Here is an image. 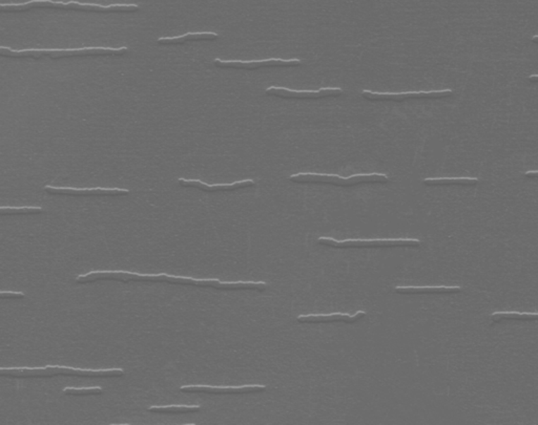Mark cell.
Listing matches in <instances>:
<instances>
[{"label": "cell", "mask_w": 538, "mask_h": 425, "mask_svg": "<svg viewBox=\"0 0 538 425\" xmlns=\"http://www.w3.org/2000/svg\"><path fill=\"white\" fill-rule=\"evenodd\" d=\"M343 90L338 87H328L320 91H291L284 87H269L265 91L267 96L276 97L282 99H293V100H319V99L328 98V97H338L343 94Z\"/></svg>", "instance_id": "9c48e42d"}, {"label": "cell", "mask_w": 538, "mask_h": 425, "mask_svg": "<svg viewBox=\"0 0 538 425\" xmlns=\"http://www.w3.org/2000/svg\"><path fill=\"white\" fill-rule=\"evenodd\" d=\"M453 91L409 92V93H372L369 91L362 92L363 98L369 101H394L403 102L406 100H420V99H443L452 96Z\"/></svg>", "instance_id": "ba28073f"}, {"label": "cell", "mask_w": 538, "mask_h": 425, "mask_svg": "<svg viewBox=\"0 0 538 425\" xmlns=\"http://www.w3.org/2000/svg\"><path fill=\"white\" fill-rule=\"evenodd\" d=\"M33 8H62V10L83 11V12L94 13H133L139 11L137 4H114V6H102L98 4H80L76 1H49V0H34L19 4H1L0 11L2 13L23 12Z\"/></svg>", "instance_id": "3957f363"}, {"label": "cell", "mask_w": 538, "mask_h": 425, "mask_svg": "<svg viewBox=\"0 0 538 425\" xmlns=\"http://www.w3.org/2000/svg\"><path fill=\"white\" fill-rule=\"evenodd\" d=\"M0 297L1 300H23L25 295L23 292H1Z\"/></svg>", "instance_id": "44dd1931"}, {"label": "cell", "mask_w": 538, "mask_h": 425, "mask_svg": "<svg viewBox=\"0 0 538 425\" xmlns=\"http://www.w3.org/2000/svg\"><path fill=\"white\" fill-rule=\"evenodd\" d=\"M44 209L40 207H1V216H17V214H40Z\"/></svg>", "instance_id": "d6986e66"}, {"label": "cell", "mask_w": 538, "mask_h": 425, "mask_svg": "<svg viewBox=\"0 0 538 425\" xmlns=\"http://www.w3.org/2000/svg\"><path fill=\"white\" fill-rule=\"evenodd\" d=\"M396 292L404 295H421V294H453L462 292L460 287H396Z\"/></svg>", "instance_id": "9a60e30c"}, {"label": "cell", "mask_w": 538, "mask_h": 425, "mask_svg": "<svg viewBox=\"0 0 538 425\" xmlns=\"http://www.w3.org/2000/svg\"><path fill=\"white\" fill-rule=\"evenodd\" d=\"M479 182V180L477 178H436V179H425L423 183L426 186H475L477 185Z\"/></svg>", "instance_id": "2e32d148"}, {"label": "cell", "mask_w": 538, "mask_h": 425, "mask_svg": "<svg viewBox=\"0 0 538 425\" xmlns=\"http://www.w3.org/2000/svg\"><path fill=\"white\" fill-rule=\"evenodd\" d=\"M130 49L123 47L120 49H106V47H89V49H23L13 51L8 47H0V55L2 57L11 58H34L40 59L42 57L51 59L70 57H89V56H123Z\"/></svg>", "instance_id": "277c9868"}, {"label": "cell", "mask_w": 538, "mask_h": 425, "mask_svg": "<svg viewBox=\"0 0 538 425\" xmlns=\"http://www.w3.org/2000/svg\"><path fill=\"white\" fill-rule=\"evenodd\" d=\"M2 377L10 378H52L56 376H73L85 378L122 377V369H108V370H81V369L66 368V367H46V368H2Z\"/></svg>", "instance_id": "7a4b0ae2"}, {"label": "cell", "mask_w": 538, "mask_h": 425, "mask_svg": "<svg viewBox=\"0 0 538 425\" xmlns=\"http://www.w3.org/2000/svg\"><path fill=\"white\" fill-rule=\"evenodd\" d=\"M267 386H184L180 388L182 393H204L214 395H242L263 393L267 390Z\"/></svg>", "instance_id": "30bf717a"}, {"label": "cell", "mask_w": 538, "mask_h": 425, "mask_svg": "<svg viewBox=\"0 0 538 425\" xmlns=\"http://www.w3.org/2000/svg\"><path fill=\"white\" fill-rule=\"evenodd\" d=\"M529 80L531 82H538V75H533V76L529 77Z\"/></svg>", "instance_id": "603a6c76"}, {"label": "cell", "mask_w": 538, "mask_h": 425, "mask_svg": "<svg viewBox=\"0 0 538 425\" xmlns=\"http://www.w3.org/2000/svg\"><path fill=\"white\" fill-rule=\"evenodd\" d=\"M114 280L122 283L145 282V283H163L171 285H192V287L214 288L218 290H227V291H238V290H252V291L263 292L269 288V285L264 282H237L224 283L219 280H196L192 278H183V276H167V274H149L132 273L124 271H92L85 276H77L76 283H91L97 281Z\"/></svg>", "instance_id": "6da1fadb"}, {"label": "cell", "mask_w": 538, "mask_h": 425, "mask_svg": "<svg viewBox=\"0 0 538 425\" xmlns=\"http://www.w3.org/2000/svg\"><path fill=\"white\" fill-rule=\"evenodd\" d=\"M44 190L49 195H64L71 197H116V195H130V190L122 188H72V187H53V186H44Z\"/></svg>", "instance_id": "8fae6325"}, {"label": "cell", "mask_w": 538, "mask_h": 425, "mask_svg": "<svg viewBox=\"0 0 538 425\" xmlns=\"http://www.w3.org/2000/svg\"><path fill=\"white\" fill-rule=\"evenodd\" d=\"M366 316V312L359 311L353 315L344 314V313H334L327 315H301L297 317V321L300 324H328V323H346L355 324L361 321Z\"/></svg>", "instance_id": "4fadbf2b"}, {"label": "cell", "mask_w": 538, "mask_h": 425, "mask_svg": "<svg viewBox=\"0 0 538 425\" xmlns=\"http://www.w3.org/2000/svg\"><path fill=\"white\" fill-rule=\"evenodd\" d=\"M154 414H190L201 411L199 405H169V407H152L147 409Z\"/></svg>", "instance_id": "e0dca14e"}, {"label": "cell", "mask_w": 538, "mask_h": 425, "mask_svg": "<svg viewBox=\"0 0 538 425\" xmlns=\"http://www.w3.org/2000/svg\"><path fill=\"white\" fill-rule=\"evenodd\" d=\"M525 177L537 178L538 179V171H527V173H525Z\"/></svg>", "instance_id": "7402d4cb"}, {"label": "cell", "mask_w": 538, "mask_h": 425, "mask_svg": "<svg viewBox=\"0 0 538 425\" xmlns=\"http://www.w3.org/2000/svg\"><path fill=\"white\" fill-rule=\"evenodd\" d=\"M532 42H535V44H538V36H534V37L532 38Z\"/></svg>", "instance_id": "cb8c5ba5"}, {"label": "cell", "mask_w": 538, "mask_h": 425, "mask_svg": "<svg viewBox=\"0 0 538 425\" xmlns=\"http://www.w3.org/2000/svg\"><path fill=\"white\" fill-rule=\"evenodd\" d=\"M178 183L182 187H192L199 189V190L205 191V192H218V191H235L239 189L250 188L256 185L254 180H243V181L235 182L233 184H216V185H209L203 183L198 180H185L179 179Z\"/></svg>", "instance_id": "7c38bea8"}, {"label": "cell", "mask_w": 538, "mask_h": 425, "mask_svg": "<svg viewBox=\"0 0 538 425\" xmlns=\"http://www.w3.org/2000/svg\"><path fill=\"white\" fill-rule=\"evenodd\" d=\"M66 396H91V395H100L104 393V388H66L62 390Z\"/></svg>", "instance_id": "ffe728a7"}, {"label": "cell", "mask_w": 538, "mask_h": 425, "mask_svg": "<svg viewBox=\"0 0 538 425\" xmlns=\"http://www.w3.org/2000/svg\"><path fill=\"white\" fill-rule=\"evenodd\" d=\"M493 323H499L507 319L513 321H538V313H520V312H495L490 316Z\"/></svg>", "instance_id": "ac0fdd59"}, {"label": "cell", "mask_w": 538, "mask_h": 425, "mask_svg": "<svg viewBox=\"0 0 538 425\" xmlns=\"http://www.w3.org/2000/svg\"><path fill=\"white\" fill-rule=\"evenodd\" d=\"M289 180L293 183L322 184V185L338 186V187H353L362 184H386L389 178L379 173L372 175H355L353 177L343 178L340 175H318V173H298L291 175Z\"/></svg>", "instance_id": "5b68a950"}, {"label": "cell", "mask_w": 538, "mask_h": 425, "mask_svg": "<svg viewBox=\"0 0 538 425\" xmlns=\"http://www.w3.org/2000/svg\"><path fill=\"white\" fill-rule=\"evenodd\" d=\"M219 38L218 34L212 32L204 33H188L178 37H164L157 39V44L163 46H173V44H185L188 42H213Z\"/></svg>", "instance_id": "5bb4252c"}, {"label": "cell", "mask_w": 538, "mask_h": 425, "mask_svg": "<svg viewBox=\"0 0 538 425\" xmlns=\"http://www.w3.org/2000/svg\"><path fill=\"white\" fill-rule=\"evenodd\" d=\"M214 64L216 68H221L254 70L267 68H295L301 66L302 61L299 59H267L258 61H223L221 59H215Z\"/></svg>", "instance_id": "52a82bcc"}, {"label": "cell", "mask_w": 538, "mask_h": 425, "mask_svg": "<svg viewBox=\"0 0 538 425\" xmlns=\"http://www.w3.org/2000/svg\"><path fill=\"white\" fill-rule=\"evenodd\" d=\"M318 244L336 249H372V248H415L422 245L417 238H386V240H336L330 238H319Z\"/></svg>", "instance_id": "8992f818"}]
</instances>
